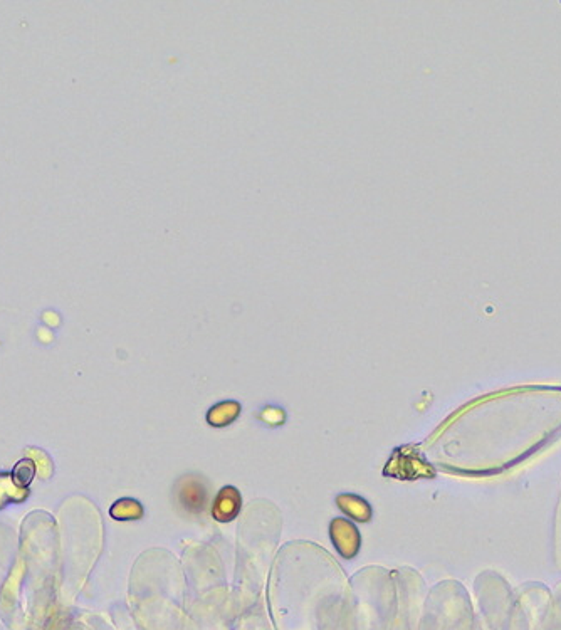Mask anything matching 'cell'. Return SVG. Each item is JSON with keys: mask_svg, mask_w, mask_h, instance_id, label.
<instances>
[{"mask_svg": "<svg viewBox=\"0 0 561 630\" xmlns=\"http://www.w3.org/2000/svg\"><path fill=\"white\" fill-rule=\"evenodd\" d=\"M173 504L188 520H204L212 508L210 484L202 474L187 473L173 484Z\"/></svg>", "mask_w": 561, "mask_h": 630, "instance_id": "obj_1", "label": "cell"}, {"mask_svg": "<svg viewBox=\"0 0 561 630\" xmlns=\"http://www.w3.org/2000/svg\"><path fill=\"white\" fill-rule=\"evenodd\" d=\"M241 493L234 488V486H224L219 491L215 500L212 501V516L219 523H230L232 520H235L241 511L242 504Z\"/></svg>", "mask_w": 561, "mask_h": 630, "instance_id": "obj_2", "label": "cell"}, {"mask_svg": "<svg viewBox=\"0 0 561 630\" xmlns=\"http://www.w3.org/2000/svg\"><path fill=\"white\" fill-rule=\"evenodd\" d=\"M331 540L336 550L344 558H353L360 547V536L357 528L346 520H335L331 523Z\"/></svg>", "mask_w": 561, "mask_h": 630, "instance_id": "obj_3", "label": "cell"}, {"mask_svg": "<svg viewBox=\"0 0 561 630\" xmlns=\"http://www.w3.org/2000/svg\"><path fill=\"white\" fill-rule=\"evenodd\" d=\"M239 412H241V405L237 402H222L208 411L207 422L214 427H224V425L234 422Z\"/></svg>", "mask_w": 561, "mask_h": 630, "instance_id": "obj_4", "label": "cell"}, {"mask_svg": "<svg viewBox=\"0 0 561 630\" xmlns=\"http://www.w3.org/2000/svg\"><path fill=\"white\" fill-rule=\"evenodd\" d=\"M338 506L342 511L350 515L351 518L358 521H368L371 516V509L370 506L366 504L362 498L353 496V494H348V496H339L338 498Z\"/></svg>", "mask_w": 561, "mask_h": 630, "instance_id": "obj_5", "label": "cell"}, {"mask_svg": "<svg viewBox=\"0 0 561 630\" xmlns=\"http://www.w3.org/2000/svg\"><path fill=\"white\" fill-rule=\"evenodd\" d=\"M111 516H113L115 520L121 521L140 520L143 516V508L138 501L125 498V500H119L118 502H115L113 508H111Z\"/></svg>", "mask_w": 561, "mask_h": 630, "instance_id": "obj_6", "label": "cell"}, {"mask_svg": "<svg viewBox=\"0 0 561 630\" xmlns=\"http://www.w3.org/2000/svg\"><path fill=\"white\" fill-rule=\"evenodd\" d=\"M24 464L26 471H22L21 464H17L12 473V481L17 488H27L30 484V481H32L34 473H36V466H34V462L30 459H24Z\"/></svg>", "mask_w": 561, "mask_h": 630, "instance_id": "obj_7", "label": "cell"}]
</instances>
